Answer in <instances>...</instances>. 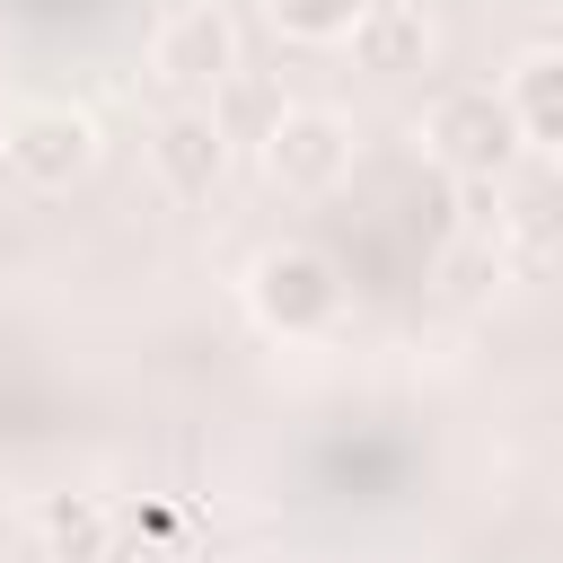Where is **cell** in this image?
I'll return each mask as SVG.
<instances>
[{"instance_id": "cell-1", "label": "cell", "mask_w": 563, "mask_h": 563, "mask_svg": "<svg viewBox=\"0 0 563 563\" xmlns=\"http://www.w3.org/2000/svg\"><path fill=\"white\" fill-rule=\"evenodd\" d=\"M422 150L457 176V185H493V176H510L519 167V123H510V106H501V88H440L431 106H422Z\"/></svg>"}, {"instance_id": "cell-2", "label": "cell", "mask_w": 563, "mask_h": 563, "mask_svg": "<svg viewBox=\"0 0 563 563\" xmlns=\"http://www.w3.org/2000/svg\"><path fill=\"white\" fill-rule=\"evenodd\" d=\"M255 158H264V185H273V194L317 202V194H334V185L352 176V123H343L334 106H282V114L264 123Z\"/></svg>"}, {"instance_id": "cell-3", "label": "cell", "mask_w": 563, "mask_h": 563, "mask_svg": "<svg viewBox=\"0 0 563 563\" xmlns=\"http://www.w3.org/2000/svg\"><path fill=\"white\" fill-rule=\"evenodd\" d=\"M0 158H9V176L18 185H35V194H62V185H79L88 167H97V114H79V106H18L9 114V132H0Z\"/></svg>"}, {"instance_id": "cell-4", "label": "cell", "mask_w": 563, "mask_h": 563, "mask_svg": "<svg viewBox=\"0 0 563 563\" xmlns=\"http://www.w3.org/2000/svg\"><path fill=\"white\" fill-rule=\"evenodd\" d=\"M246 299H255V317H264L273 334H325V325L343 317V282H334V264H325L317 246H273V255H255Z\"/></svg>"}, {"instance_id": "cell-5", "label": "cell", "mask_w": 563, "mask_h": 563, "mask_svg": "<svg viewBox=\"0 0 563 563\" xmlns=\"http://www.w3.org/2000/svg\"><path fill=\"white\" fill-rule=\"evenodd\" d=\"M150 70L185 97H220L238 79V18L220 0H185L158 35H150Z\"/></svg>"}, {"instance_id": "cell-6", "label": "cell", "mask_w": 563, "mask_h": 563, "mask_svg": "<svg viewBox=\"0 0 563 563\" xmlns=\"http://www.w3.org/2000/svg\"><path fill=\"white\" fill-rule=\"evenodd\" d=\"M150 167L176 202H202L220 176H229V132L211 123V106H176L158 132H150Z\"/></svg>"}, {"instance_id": "cell-7", "label": "cell", "mask_w": 563, "mask_h": 563, "mask_svg": "<svg viewBox=\"0 0 563 563\" xmlns=\"http://www.w3.org/2000/svg\"><path fill=\"white\" fill-rule=\"evenodd\" d=\"M343 44H352L361 70L396 79V70H422V62H431V18H422V0H369Z\"/></svg>"}, {"instance_id": "cell-8", "label": "cell", "mask_w": 563, "mask_h": 563, "mask_svg": "<svg viewBox=\"0 0 563 563\" xmlns=\"http://www.w3.org/2000/svg\"><path fill=\"white\" fill-rule=\"evenodd\" d=\"M493 185H501V238L510 246H537V255L563 246V158H528Z\"/></svg>"}, {"instance_id": "cell-9", "label": "cell", "mask_w": 563, "mask_h": 563, "mask_svg": "<svg viewBox=\"0 0 563 563\" xmlns=\"http://www.w3.org/2000/svg\"><path fill=\"white\" fill-rule=\"evenodd\" d=\"M501 106H510L519 141H537L545 158H563V44L519 53V70L501 79Z\"/></svg>"}, {"instance_id": "cell-10", "label": "cell", "mask_w": 563, "mask_h": 563, "mask_svg": "<svg viewBox=\"0 0 563 563\" xmlns=\"http://www.w3.org/2000/svg\"><path fill=\"white\" fill-rule=\"evenodd\" d=\"M35 545H44V563H106L114 510L97 493H44L35 501Z\"/></svg>"}, {"instance_id": "cell-11", "label": "cell", "mask_w": 563, "mask_h": 563, "mask_svg": "<svg viewBox=\"0 0 563 563\" xmlns=\"http://www.w3.org/2000/svg\"><path fill=\"white\" fill-rule=\"evenodd\" d=\"M361 9H369V0H264V18H273L282 35H299V44H334V35H352Z\"/></svg>"}, {"instance_id": "cell-12", "label": "cell", "mask_w": 563, "mask_h": 563, "mask_svg": "<svg viewBox=\"0 0 563 563\" xmlns=\"http://www.w3.org/2000/svg\"><path fill=\"white\" fill-rule=\"evenodd\" d=\"M150 563H194V554H150Z\"/></svg>"}]
</instances>
